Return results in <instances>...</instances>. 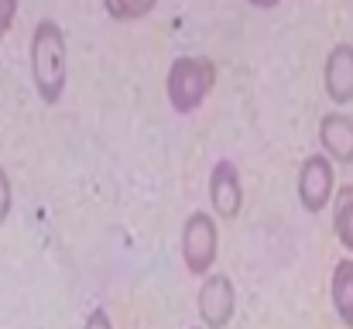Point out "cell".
Here are the masks:
<instances>
[{
	"label": "cell",
	"instance_id": "obj_10",
	"mask_svg": "<svg viewBox=\"0 0 353 329\" xmlns=\"http://www.w3.org/2000/svg\"><path fill=\"white\" fill-rule=\"evenodd\" d=\"M333 233L353 254V186H340L333 196Z\"/></svg>",
	"mask_w": 353,
	"mask_h": 329
},
{
	"label": "cell",
	"instance_id": "obj_3",
	"mask_svg": "<svg viewBox=\"0 0 353 329\" xmlns=\"http://www.w3.org/2000/svg\"><path fill=\"white\" fill-rule=\"evenodd\" d=\"M220 254V233H216V219L203 210H196L182 226V261L189 268V275H210V268L216 264Z\"/></svg>",
	"mask_w": 353,
	"mask_h": 329
},
{
	"label": "cell",
	"instance_id": "obj_11",
	"mask_svg": "<svg viewBox=\"0 0 353 329\" xmlns=\"http://www.w3.org/2000/svg\"><path fill=\"white\" fill-rule=\"evenodd\" d=\"M158 0H103V10L114 21H141L154 10Z\"/></svg>",
	"mask_w": 353,
	"mask_h": 329
},
{
	"label": "cell",
	"instance_id": "obj_5",
	"mask_svg": "<svg viewBox=\"0 0 353 329\" xmlns=\"http://www.w3.org/2000/svg\"><path fill=\"white\" fill-rule=\"evenodd\" d=\"M199 319L206 329H227L236 312V288L230 275H206L199 285Z\"/></svg>",
	"mask_w": 353,
	"mask_h": 329
},
{
	"label": "cell",
	"instance_id": "obj_14",
	"mask_svg": "<svg viewBox=\"0 0 353 329\" xmlns=\"http://www.w3.org/2000/svg\"><path fill=\"white\" fill-rule=\"evenodd\" d=\"M83 329H114V326H110L107 309H103V306H97V309L90 312V319H86V326H83Z\"/></svg>",
	"mask_w": 353,
	"mask_h": 329
},
{
	"label": "cell",
	"instance_id": "obj_12",
	"mask_svg": "<svg viewBox=\"0 0 353 329\" xmlns=\"http://www.w3.org/2000/svg\"><path fill=\"white\" fill-rule=\"evenodd\" d=\"M10 206H14V192H10V179L7 172L0 168V223L10 217Z\"/></svg>",
	"mask_w": 353,
	"mask_h": 329
},
{
	"label": "cell",
	"instance_id": "obj_4",
	"mask_svg": "<svg viewBox=\"0 0 353 329\" xmlns=\"http://www.w3.org/2000/svg\"><path fill=\"white\" fill-rule=\"evenodd\" d=\"M299 203L305 213H323L336 196V168L330 154H309L299 168Z\"/></svg>",
	"mask_w": 353,
	"mask_h": 329
},
{
	"label": "cell",
	"instance_id": "obj_2",
	"mask_svg": "<svg viewBox=\"0 0 353 329\" xmlns=\"http://www.w3.org/2000/svg\"><path fill=\"white\" fill-rule=\"evenodd\" d=\"M216 86V62L206 55H179L165 76V93L175 113H192Z\"/></svg>",
	"mask_w": 353,
	"mask_h": 329
},
{
	"label": "cell",
	"instance_id": "obj_13",
	"mask_svg": "<svg viewBox=\"0 0 353 329\" xmlns=\"http://www.w3.org/2000/svg\"><path fill=\"white\" fill-rule=\"evenodd\" d=\"M17 7H21V0H0V38L10 31V24L17 17Z\"/></svg>",
	"mask_w": 353,
	"mask_h": 329
},
{
	"label": "cell",
	"instance_id": "obj_1",
	"mask_svg": "<svg viewBox=\"0 0 353 329\" xmlns=\"http://www.w3.org/2000/svg\"><path fill=\"white\" fill-rule=\"evenodd\" d=\"M65 55L69 41L62 24L52 17H41L31 31V83L41 103H59L65 93Z\"/></svg>",
	"mask_w": 353,
	"mask_h": 329
},
{
	"label": "cell",
	"instance_id": "obj_6",
	"mask_svg": "<svg viewBox=\"0 0 353 329\" xmlns=\"http://www.w3.org/2000/svg\"><path fill=\"white\" fill-rule=\"evenodd\" d=\"M323 86H326V97L336 107L353 103V45L350 41H340V45L330 48L326 66H323Z\"/></svg>",
	"mask_w": 353,
	"mask_h": 329
},
{
	"label": "cell",
	"instance_id": "obj_8",
	"mask_svg": "<svg viewBox=\"0 0 353 329\" xmlns=\"http://www.w3.org/2000/svg\"><path fill=\"white\" fill-rule=\"evenodd\" d=\"M319 144L323 154L333 158V165H353V117L326 113L319 120Z\"/></svg>",
	"mask_w": 353,
	"mask_h": 329
},
{
	"label": "cell",
	"instance_id": "obj_7",
	"mask_svg": "<svg viewBox=\"0 0 353 329\" xmlns=\"http://www.w3.org/2000/svg\"><path fill=\"white\" fill-rule=\"evenodd\" d=\"M210 203L220 219H236L243 206V189H240V172L234 161H216L210 172Z\"/></svg>",
	"mask_w": 353,
	"mask_h": 329
},
{
	"label": "cell",
	"instance_id": "obj_9",
	"mask_svg": "<svg viewBox=\"0 0 353 329\" xmlns=\"http://www.w3.org/2000/svg\"><path fill=\"white\" fill-rule=\"evenodd\" d=\"M330 299H333V309H336L340 323L353 329V257L336 261L333 278H330Z\"/></svg>",
	"mask_w": 353,
	"mask_h": 329
},
{
	"label": "cell",
	"instance_id": "obj_15",
	"mask_svg": "<svg viewBox=\"0 0 353 329\" xmlns=\"http://www.w3.org/2000/svg\"><path fill=\"white\" fill-rule=\"evenodd\" d=\"M250 7H257V10H271V7H278L281 0H247Z\"/></svg>",
	"mask_w": 353,
	"mask_h": 329
},
{
	"label": "cell",
	"instance_id": "obj_16",
	"mask_svg": "<svg viewBox=\"0 0 353 329\" xmlns=\"http://www.w3.org/2000/svg\"><path fill=\"white\" fill-rule=\"evenodd\" d=\"M196 329H199V326H196Z\"/></svg>",
	"mask_w": 353,
	"mask_h": 329
}]
</instances>
